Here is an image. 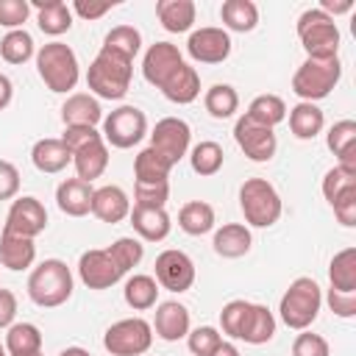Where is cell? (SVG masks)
<instances>
[{
    "label": "cell",
    "mask_w": 356,
    "mask_h": 356,
    "mask_svg": "<svg viewBox=\"0 0 356 356\" xmlns=\"http://www.w3.org/2000/svg\"><path fill=\"white\" fill-rule=\"evenodd\" d=\"M72 164H75V172H78L81 181L92 184L95 178H100L106 172V167H108V147H106L103 136H97V139L86 142L83 147H78L72 153Z\"/></svg>",
    "instance_id": "21"
},
{
    "label": "cell",
    "mask_w": 356,
    "mask_h": 356,
    "mask_svg": "<svg viewBox=\"0 0 356 356\" xmlns=\"http://www.w3.org/2000/svg\"><path fill=\"white\" fill-rule=\"evenodd\" d=\"M11 95H14V86H11L8 75H3V72H0V111L11 103Z\"/></svg>",
    "instance_id": "56"
},
{
    "label": "cell",
    "mask_w": 356,
    "mask_h": 356,
    "mask_svg": "<svg viewBox=\"0 0 356 356\" xmlns=\"http://www.w3.org/2000/svg\"><path fill=\"white\" fill-rule=\"evenodd\" d=\"M103 44L117 50V53H122V56H128V58H136V53L142 47V33L134 25H117V28H111L106 33Z\"/></svg>",
    "instance_id": "42"
},
{
    "label": "cell",
    "mask_w": 356,
    "mask_h": 356,
    "mask_svg": "<svg viewBox=\"0 0 356 356\" xmlns=\"http://www.w3.org/2000/svg\"><path fill=\"white\" fill-rule=\"evenodd\" d=\"M153 345V325L142 317H125L106 328L103 348L111 356H142Z\"/></svg>",
    "instance_id": "8"
},
{
    "label": "cell",
    "mask_w": 356,
    "mask_h": 356,
    "mask_svg": "<svg viewBox=\"0 0 356 356\" xmlns=\"http://www.w3.org/2000/svg\"><path fill=\"white\" fill-rule=\"evenodd\" d=\"M348 186H356V175L353 172H345L342 167H331L323 178V195L328 203H334Z\"/></svg>",
    "instance_id": "46"
},
{
    "label": "cell",
    "mask_w": 356,
    "mask_h": 356,
    "mask_svg": "<svg viewBox=\"0 0 356 356\" xmlns=\"http://www.w3.org/2000/svg\"><path fill=\"white\" fill-rule=\"evenodd\" d=\"M0 56H3V61H8V64H25V61L33 56V36H31L25 28L8 31V33L0 39Z\"/></svg>",
    "instance_id": "41"
},
{
    "label": "cell",
    "mask_w": 356,
    "mask_h": 356,
    "mask_svg": "<svg viewBox=\"0 0 356 356\" xmlns=\"http://www.w3.org/2000/svg\"><path fill=\"white\" fill-rule=\"evenodd\" d=\"M320 306H323V289H320V284L314 278H309V275H300L281 295L278 312H281V320H284L286 328L306 331L317 320Z\"/></svg>",
    "instance_id": "2"
},
{
    "label": "cell",
    "mask_w": 356,
    "mask_h": 356,
    "mask_svg": "<svg viewBox=\"0 0 356 356\" xmlns=\"http://www.w3.org/2000/svg\"><path fill=\"white\" fill-rule=\"evenodd\" d=\"M36 72L50 92H58V95L70 92V89H75V83L81 78L78 56L64 42H47L36 53Z\"/></svg>",
    "instance_id": "4"
},
{
    "label": "cell",
    "mask_w": 356,
    "mask_h": 356,
    "mask_svg": "<svg viewBox=\"0 0 356 356\" xmlns=\"http://www.w3.org/2000/svg\"><path fill=\"white\" fill-rule=\"evenodd\" d=\"M145 134H147V117L136 106H120L103 117V142H108L111 147L128 150L139 145Z\"/></svg>",
    "instance_id": "9"
},
{
    "label": "cell",
    "mask_w": 356,
    "mask_h": 356,
    "mask_svg": "<svg viewBox=\"0 0 356 356\" xmlns=\"http://www.w3.org/2000/svg\"><path fill=\"white\" fill-rule=\"evenodd\" d=\"M134 206H150V209H164L167 197H170V181H159V184H142L136 181L134 186Z\"/></svg>",
    "instance_id": "44"
},
{
    "label": "cell",
    "mask_w": 356,
    "mask_h": 356,
    "mask_svg": "<svg viewBox=\"0 0 356 356\" xmlns=\"http://www.w3.org/2000/svg\"><path fill=\"white\" fill-rule=\"evenodd\" d=\"M92 214L100 220V222H120L131 214V200L125 195L122 186H114V184H106L100 189H95L92 195Z\"/></svg>",
    "instance_id": "18"
},
{
    "label": "cell",
    "mask_w": 356,
    "mask_h": 356,
    "mask_svg": "<svg viewBox=\"0 0 356 356\" xmlns=\"http://www.w3.org/2000/svg\"><path fill=\"white\" fill-rule=\"evenodd\" d=\"M189 139H192V128H189L186 120H181V117H164V120L156 122V128L150 134V147L159 150L175 167L186 156Z\"/></svg>",
    "instance_id": "10"
},
{
    "label": "cell",
    "mask_w": 356,
    "mask_h": 356,
    "mask_svg": "<svg viewBox=\"0 0 356 356\" xmlns=\"http://www.w3.org/2000/svg\"><path fill=\"white\" fill-rule=\"evenodd\" d=\"M186 53L200 64H220L231 56V36L222 28H197L186 39Z\"/></svg>",
    "instance_id": "15"
},
{
    "label": "cell",
    "mask_w": 356,
    "mask_h": 356,
    "mask_svg": "<svg viewBox=\"0 0 356 356\" xmlns=\"http://www.w3.org/2000/svg\"><path fill=\"white\" fill-rule=\"evenodd\" d=\"M220 19L228 31L248 33L259 25V8L253 0H225L220 8Z\"/></svg>",
    "instance_id": "31"
},
{
    "label": "cell",
    "mask_w": 356,
    "mask_h": 356,
    "mask_svg": "<svg viewBox=\"0 0 356 356\" xmlns=\"http://www.w3.org/2000/svg\"><path fill=\"white\" fill-rule=\"evenodd\" d=\"M0 356H6V345H0Z\"/></svg>",
    "instance_id": "59"
},
{
    "label": "cell",
    "mask_w": 356,
    "mask_h": 356,
    "mask_svg": "<svg viewBox=\"0 0 356 356\" xmlns=\"http://www.w3.org/2000/svg\"><path fill=\"white\" fill-rule=\"evenodd\" d=\"M292 356H331V348H328L325 337L312 334V331H300L292 342Z\"/></svg>",
    "instance_id": "47"
},
{
    "label": "cell",
    "mask_w": 356,
    "mask_h": 356,
    "mask_svg": "<svg viewBox=\"0 0 356 356\" xmlns=\"http://www.w3.org/2000/svg\"><path fill=\"white\" fill-rule=\"evenodd\" d=\"M156 17L164 31L170 33H186L195 22V3L192 0H159Z\"/></svg>",
    "instance_id": "30"
},
{
    "label": "cell",
    "mask_w": 356,
    "mask_h": 356,
    "mask_svg": "<svg viewBox=\"0 0 356 356\" xmlns=\"http://www.w3.org/2000/svg\"><path fill=\"white\" fill-rule=\"evenodd\" d=\"M106 250H108L111 259L122 267V273H128L131 267H136V264L142 261V256H145V245H142L139 239H134V236H120V239L111 242Z\"/></svg>",
    "instance_id": "43"
},
{
    "label": "cell",
    "mask_w": 356,
    "mask_h": 356,
    "mask_svg": "<svg viewBox=\"0 0 356 356\" xmlns=\"http://www.w3.org/2000/svg\"><path fill=\"white\" fill-rule=\"evenodd\" d=\"M78 275H81V281L89 289H108L125 273L111 259V253L103 248V250H86V253H81V259H78Z\"/></svg>",
    "instance_id": "14"
},
{
    "label": "cell",
    "mask_w": 356,
    "mask_h": 356,
    "mask_svg": "<svg viewBox=\"0 0 356 356\" xmlns=\"http://www.w3.org/2000/svg\"><path fill=\"white\" fill-rule=\"evenodd\" d=\"M328 306L337 317H353L356 314V292H337V289H328Z\"/></svg>",
    "instance_id": "52"
},
{
    "label": "cell",
    "mask_w": 356,
    "mask_h": 356,
    "mask_svg": "<svg viewBox=\"0 0 356 356\" xmlns=\"http://www.w3.org/2000/svg\"><path fill=\"white\" fill-rule=\"evenodd\" d=\"M161 95H164L170 103H178V106L192 103V100L200 95V75H197V70L184 61V64L161 83Z\"/></svg>",
    "instance_id": "24"
},
{
    "label": "cell",
    "mask_w": 356,
    "mask_h": 356,
    "mask_svg": "<svg viewBox=\"0 0 356 356\" xmlns=\"http://www.w3.org/2000/svg\"><path fill=\"white\" fill-rule=\"evenodd\" d=\"M28 295L42 309H56L72 295V273L61 259H44L28 278Z\"/></svg>",
    "instance_id": "3"
},
{
    "label": "cell",
    "mask_w": 356,
    "mask_h": 356,
    "mask_svg": "<svg viewBox=\"0 0 356 356\" xmlns=\"http://www.w3.org/2000/svg\"><path fill=\"white\" fill-rule=\"evenodd\" d=\"M245 117L259 122V125H264V128H275L278 122L286 120V103L278 95H259V97L250 100Z\"/></svg>",
    "instance_id": "36"
},
{
    "label": "cell",
    "mask_w": 356,
    "mask_h": 356,
    "mask_svg": "<svg viewBox=\"0 0 356 356\" xmlns=\"http://www.w3.org/2000/svg\"><path fill=\"white\" fill-rule=\"evenodd\" d=\"M189 161H192V170L197 175H217L222 170V161H225V153L217 142L206 139V142H197L189 153Z\"/></svg>",
    "instance_id": "40"
},
{
    "label": "cell",
    "mask_w": 356,
    "mask_h": 356,
    "mask_svg": "<svg viewBox=\"0 0 356 356\" xmlns=\"http://www.w3.org/2000/svg\"><path fill=\"white\" fill-rule=\"evenodd\" d=\"M214 253L222 256V259H239L250 250L253 245V236H250V228L242 225V222H225L222 228L214 231Z\"/></svg>",
    "instance_id": "26"
},
{
    "label": "cell",
    "mask_w": 356,
    "mask_h": 356,
    "mask_svg": "<svg viewBox=\"0 0 356 356\" xmlns=\"http://www.w3.org/2000/svg\"><path fill=\"white\" fill-rule=\"evenodd\" d=\"M153 267H156V284L170 292L181 295V292L192 289V284H195V261L184 250H175V248L161 250L156 256Z\"/></svg>",
    "instance_id": "11"
},
{
    "label": "cell",
    "mask_w": 356,
    "mask_h": 356,
    "mask_svg": "<svg viewBox=\"0 0 356 356\" xmlns=\"http://www.w3.org/2000/svg\"><path fill=\"white\" fill-rule=\"evenodd\" d=\"M220 342H222V337L214 325H200V328L186 334V345H189L192 356H209Z\"/></svg>",
    "instance_id": "45"
},
{
    "label": "cell",
    "mask_w": 356,
    "mask_h": 356,
    "mask_svg": "<svg viewBox=\"0 0 356 356\" xmlns=\"http://www.w3.org/2000/svg\"><path fill=\"white\" fill-rule=\"evenodd\" d=\"M97 136H103V134H97V128H86V125H70V128H64L61 142L67 145V150H70V153H75L78 147H83L86 142H92V139H97Z\"/></svg>",
    "instance_id": "50"
},
{
    "label": "cell",
    "mask_w": 356,
    "mask_h": 356,
    "mask_svg": "<svg viewBox=\"0 0 356 356\" xmlns=\"http://www.w3.org/2000/svg\"><path fill=\"white\" fill-rule=\"evenodd\" d=\"M298 39L306 58H337L339 53V28L320 8H306L298 17Z\"/></svg>",
    "instance_id": "5"
},
{
    "label": "cell",
    "mask_w": 356,
    "mask_h": 356,
    "mask_svg": "<svg viewBox=\"0 0 356 356\" xmlns=\"http://www.w3.org/2000/svg\"><path fill=\"white\" fill-rule=\"evenodd\" d=\"M58 356H92L89 350H83V348H78V345H72V348H64Z\"/></svg>",
    "instance_id": "58"
},
{
    "label": "cell",
    "mask_w": 356,
    "mask_h": 356,
    "mask_svg": "<svg viewBox=\"0 0 356 356\" xmlns=\"http://www.w3.org/2000/svg\"><path fill=\"white\" fill-rule=\"evenodd\" d=\"M31 17V3L28 0H0V25L17 31L19 25H25V19Z\"/></svg>",
    "instance_id": "48"
},
{
    "label": "cell",
    "mask_w": 356,
    "mask_h": 356,
    "mask_svg": "<svg viewBox=\"0 0 356 356\" xmlns=\"http://www.w3.org/2000/svg\"><path fill=\"white\" fill-rule=\"evenodd\" d=\"M325 142H328V150L339 159L337 167H342L345 172H353L356 175V122L353 120L334 122Z\"/></svg>",
    "instance_id": "20"
},
{
    "label": "cell",
    "mask_w": 356,
    "mask_h": 356,
    "mask_svg": "<svg viewBox=\"0 0 356 356\" xmlns=\"http://www.w3.org/2000/svg\"><path fill=\"white\" fill-rule=\"evenodd\" d=\"M36 259V245L33 239L28 236H17V234H8L3 231L0 234V264L19 273V270H28Z\"/></svg>",
    "instance_id": "27"
},
{
    "label": "cell",
    "mask_w": 356,
    "mask_h": 356,
    "mask_svg": "<svg viewBox=\"0 0 356 356\" xmlns=\"http://www.w3.org/2000/svg\"><path fill=\"white\" fill-rule=\"evenodd\" d=\"M17 317V295L11 289H0V328L14 325Z\"/></svg>",
    "instance_id": "54"
},
{
    "label": "cell",
    "mask_w": 356,
    "mask_h": 356,
    "mask_svg": "<svg viewBox=\"0 0 356 356\" xmlns=\"http://www.w3.org/2000/svg\"><path fill=\"white\" fill-rule=\"evenodd\" d=\"M339 78H342L339 56L337 58H306L292 75V92L303 103H314V100L328 97L331 89L339 83Z\"/></svg>",
    "instance_id": "6"
},
{
    "label": "cell",
    "mask_w": 356,
    "mask_h": 356,
    "mask_svg": "<svg viewBox=\"0 0 356 356\" xmlns=\"http://www.w3.org/2000/svg\"><path fill=\"white\" fill-rule=\"evenodd\" d=\"M234 139L250 161H270L278 150V139H275L273 128H264V125L248 120L245 114L234 125Z\"/></svg>",
    "instance_id": "13"
},
{
    "label": "cell",
    "mask_w": 356,
    "mask_h": 356,
    "mask_svg": "<svg viewBox=\"0 0 356 356\" xmlns=\"http://www.w3.org/2000/svg\"><path fill=\"white\" fill-rule=\"evenodd\" d=\"M337 220L345 225V228H353L356 225V186H348L334 203H331Z\"/></svg>",
    "instance_id": "49"
},
{
    "label": "cell",
    "mask_w": 356,
    "mask_h": 356,
    "mask_svg": "<svg viewBox=\"0 0 356 356\" xmlns=\"http://www.w3.org/2000/svg\"><path fill=\"white\" fill-rule=\"evenodd\" d=\"M42 350V331L33 323H14L6 334V353L8 356H28Z\"/></svg>",
    "instance_id": "35"
},
{
    "label": "cell",
    "mask_w": 356,
    "mask_h": 356,
    "mask_svg": "<svg viewBox=\"0 0 356 356\" xmlns=\"http://www.w3.org/2000/svg\"><path fill=\"white\" fill-rule=\"evenodd\" d=\"M92 184L81 178H64L56 189V203L67 217H86L92 211Z\"/></svg>",
    "instance_id": "19"
},
{
    "label": "cell",
    "mask_w": 356,
    "mask_h": 356,
    "mask_svg": "<svg viewBox=\"0 0 356 356\" xmlns=\"http://www.w3.org/2000/svg\"><path fill=\"white\" fill-rule=\"evenodd\" d=\"M178 225L189 236H203L214 228V209L206 200H189L178 211Z\"/></svg>",
    "instance_id": "32"
},
{
    "label": "cell",
    "mask_w": 356,
    "mask_h": 356,
    "mask_svg": "<svg viewBox=\"0 0 356 356\" xmlns=\"http://www.w3.org/2000/svg\"><path fill=\"white\" fill-rule=\"evenodd\" d=\"M170 170H172V164H170L159 150H153V147L139 150L136 159H134V175H136V181H142V184L167 181Z\"/></svg>",
    "instance_id": "37"
},
{
    "label": "cell",
    "mask_w": 356,
    "mask_h": 356,
    "mask_svg": "<svg viewBox=\"0 0 356 356\" xmlns=\"http://www.w3.org/2000/svg\"><path fill=\"white\" fill-rule=\"evenodd\" d=\"M28 356H42V350H39V353H28Z\"/></svg>",
    "instance_id": "60"
},
{
    "label": "cell",
    "mask_w": 356,
    "mask_h": 356,
    "mask_svg": "<svg viewBox=\"0 0 356 356\" xmlns=\"http://www.w3.org/2000/svg\"><path fill=\"white\" fill-rule=\"evenodd\" d=\"M239 209L245 214V222L253 228H270L278 222L284 206L281 195L267 178H248L239 189Z\"/></svg>",
    "instance_id": "7"
},
{
    "label": "cell",
    "mask_w": 356,
    "mask_h": 356,
    "mask_svg": "<svg viewBox=\"0 0 356 356\" xmlns=\"http://www.w3.org/2000/svg\"><path fill=\"white\" fill-rule=\"evenodd\" d=\"M156 334L164 342H178L189 334V309L178 300H164L156 303V320H153Z\"/></svg>",
    "instance_id": "17"
},
{
    "label": "cell",
    "mask_w": 356,
    "mask_h": 356,
    "mask_svg": "<svg viewBox=\"0 0 356 356\" xmlns=\"http://www.w3.org/2000/svg\"><path fill=\"white\" fill-rule=\"evenodd\" d=\"M131 75H134V58L103 44L95 61L89 64L86 86L103 100H120L131 86Z\"/></svg>",
    "instance_id": "1"
},
{
    "label": "cell",
    "mask_w": 356,
    "mask_h": 356,
    "mask_svg": "<svg viewBox=\"0 0 356 356\" xmlns=\"http://www.w3.org/2000/svg\"><path fill=\"white\" fill-rule=\"evenodd\" d=\"M122 295H125V303H128L134 312H147V309H153L156 300H159V284H156V278H150V275H131V278L125 281Z\"/></svg>",
    "instance_id": "38"
},
{
    "label": "cell",
    "mask_w": 356,
    "mask_h": 356,
    "mask_svg": "<svg viewBox=\"0 0 356 356\" xmlns=\"http://www.w3.org/2000/svg\"><path fill=\"white\" fill-rule=\"evenodd\" d=\"M184 64L181 50L172 42H156L147 47L145 58H142V75L147 83H153L156 89H161V83Z\"/></svg>",
    "instance_id": "16"
},
{
    "label": "cell",
    "mask_w": 356,
    "mask_h": 356,
    "mask_svg": "<svg viewBox=\"0 0 356 356\" xmlns=\"http://www.w3.org/2000/svg\"><path fill=\"white\" fill-rule=\"evenodd\" d=\"M209 356H239V350H236V345H234V342H225V339H222V342H220Z\"/></svg>",
    "instance_id": "57"
},
{
    "label": "cell",
    "mask_w": 356,
    "mask_h": 356,
    "mask_svg": "<svg viewBox=\"0 0 356 356\" xmlns=\"http://www.w3.org/2000/svg\"><path fill=\"white\" fill-rule=\"evenodd\" d=\"M328 278H331V289L356 292V248H345L334 253L328 264Z\"/></svg>",
    "instance_id": "34"
},
{
    "label": "cell",
    "mask_w": 356,
    "mask_h": 356,
    "mask_svg": "<svg viewBox=\"0 0 356 356\" xmlns=\"http://www.w3.org/2000/svg\"><path fill=\"white\" fill-rule=\"evenodd\" d=\"M70 8H72L78 17H83V19H97V17L108 14V11L114 8V3H86V0H75Z\"/></svg>",
    "instance_id": "53"
},
{
    "label": "cell",
    "mask_w": 356,
    "mask_h": 356,
    "mask_svg": "<svg viewBox=\"0 0 356 356\" xmlns=\"http://www.w3.org/2000/svg\"><path fill=\"white\" fill-rule=\"evenodd\" d=\"M275 337V317L267 306L261 303H250L248 312H245V320H242V328H239V337L242 342L248 345H264Z\"/></svg>",
    "instance_id": "22"
},
{
    "label": "cell",
    "mask_w": 356,
    "mask_h": 356,
    "mask_svg": "<svg viewBox=\"0 0 356 356\" xmlns=\"http://www.w3.org/2000/svg\"><path fill=\"white\" fill-rule=\"evenodd\" d=\"M19 192V170L0 159V200H11Z\"/></svg>",
    "instance_id": "51"
},
{
    "label": "cell",
    "mask_w": 356,
    "mask_h": 356,
    "mask_svg": "<svg viewBox=\"0 0 356 356\" xmlns=\"http://www.w3.org/2000/svg\"><path fill=\"white\" fill-rule=\"evenodd\" d=\"M353 8V0H323L320 3V11H325L331 19L337 17V14H348Z\"/></svg>",
    "instance_id": "55"
},
{
    "label": "cell",
    "mask_w": 356,
    "mask_h": 356,
    "mask_svg": "<svg viewBox=\"0 0 356 356\" xmlns=\"http://www.w3.org/2000/svg\"><path fill=\"white\" fill-rule=\"evenodd\" d=\"M131 225L134 231L145 239V242H161L167 239L172 222H170V214L164 209H150V206H134L131 209Z\"/></svg>",
    "instance_id": "23"
},
{
    "label": "cell",
    "mask_w": 356,
    "mask_h": 356,
    "mask_svg": "<svg viewBox=\"0 0 356 356\" xmlns=\"http://www.w3.org/2000/svg\"><path fill=\"white\" fill-rule=\"evenodd\" d=\"M325 125V117L323 111L314 106V103H298L289 108V131L298 136V139H314Z\"/></svg>",
    "instance_id": "33"
},
{
    "label": "cell",
    "mask_w": 356,
    "mask_h": 356,
    "mask_svg": "<svg viewBox=\"0 0 356 356\" xmlns=\"http://www.w3.org/2000/svg\"><path fill=\"white\" fill-rule=\"evenodd\" d=\"M36 22L47 36H61L72 28V8L64 0H36Z\"/></svg>",
    "instance_id": "29"
},
{
    "label": "cell",
    "mask_w": 356,
    "mask_h": 356,
    "mask_svg": "<svg viewBox=\"0 0 356 356\" xmlns=\"http://www.w3.org/2000/svg\"><path fill=\"white\" fill-rule=\"evenodd\" d=\"M31 161L39 172H47V175H56L61 172L70 161H72V153L67 150V145L61 139H39L33 147H31Z\"/></svg>",
    "instance_id": "28"
},
{
    "label": "cell",
    "mask_w": 356,
    "mask_h": 356,
    "mask_svg": "<svg viewBox=\"0 0 356 356\" xmlns=\"http://www.w3.org/2000/svg\"><path fill=\"white\" fill-rule=\"evenodd\" d=\"M61 120H64V128L70 125H86V128H95L100 120H103V108L97 103V97L86 95V92H75L64 100L61 106Z\"/></svg>",
    "instance_id": "25"
},
{
    "label": "cell",
    "mask_w": 356,
    "mask_h": 356,
    "mask_svg": "<svg viewBox=\"0 0 356 356\" xmlns=\"http://www.w3.org/2000/svg\"><path fill=\"white\" fill-rule=\"evenodd\" d=\"M44 228H47V211H44L42 200L33 195L17 197L11 203V209L6 214V225H3V231L17 234V236H28V239H36Z\"/></svg>",
    "instance_id": "12"
},
{
    "label": "cell",
    "mask_w": 356,
    "mask_h": 356,
    "mask_svg": "<svg viewBox=\"0 0 356 356\" xmlns=\"http://www.w3.org/2000/svg\"><path fill=\"white\" fill-rule=\"evenodd\" d=\"M203 106L214 120H228L239 108V95H236V89L231 83H214V86L206 89Z\"/></svg>",
    "instance_id": "39"
}]
</instances>
